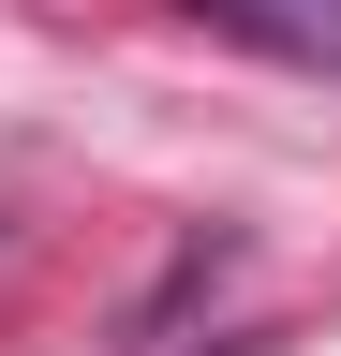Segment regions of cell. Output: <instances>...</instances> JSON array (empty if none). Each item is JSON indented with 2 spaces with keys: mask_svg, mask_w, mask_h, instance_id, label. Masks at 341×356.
Instances as JSON below:
<instances>
[{
  "mask_svg": "<svg viewBox=\"0 0 341 356\" xmlns=\"http://www.w3.org/2000/svg\"><path fill=\"white\" fill-rule=\"evenodd\" d=\"M208 30H238V44H267V60H312L341 74V0H193Z\"/></svg>",
  "mask_w": 341,
  "mask_h": 356,
  "instance_id": "6da1fadb",
  "label": "cell"
}]
</instances>
